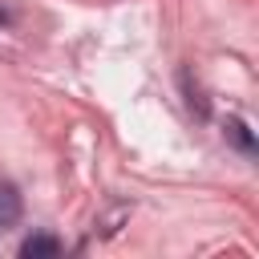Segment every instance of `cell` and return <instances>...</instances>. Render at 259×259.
Segmentation results:
<instances>
[{
    "label": "cell",
    "instance_id": "1",
    "mask_svg": "<svg viewBox=\"0 0 259 259\" xmlns=\"http://www.w3.org/2000/svg\"><path fill=\"white\" fill-rule=\"evenodd\" d=\"M20 210H24L20 190H16L12 182H4V178H0V231H4V227H12V223L20 219Z\"/></svg>",
    "mask_w": 259,
    "mask_h": 259
},
{
    "label": "cell",
    "instance_id": "2",
    "mask_svg": "<svg viewBox=\"0 0 259 259\" xmlns=\"http://www.w3.org/2000/svg\"><path fill=\"white\" fill-rule=\"evenodd\" d=\"M45 255H61V239H53V235H28L20 243V259H45Z\"/></svg>",
    "mask_w": 259,
    "mask_h": 259
},
{
    "label": "cell",
    "instance_id": "3",
    "mask_svg": "<svg viewBox=\"0 0 259 259\" xmlns=\"http://www.w3.org/2000/svg\"><path fill=\"white\" fill-rule=\"evenodd\" d=\"M223 134H227V142H231L235 150H243V154H255V138H251V130H247V125H243L239 117H231Z\"/></svg>",
    "mask_w": 259,
    "mask_h": 259
},
{
    "label": "cell",
    "instance_id": "4",
    "mask_svg": "<svg viewBox=\"0 0 259 259\" xmlns=\"http://www.w3.org/2000/svg\"><path fill=\"white\" fill-rule=\"evenodd\" d=\"M8 20H12V12H8V8L0 4V24H8Z\"/></svg>",
    "mask_w": 259,
    "mask_h": 259
}]
</instances>
